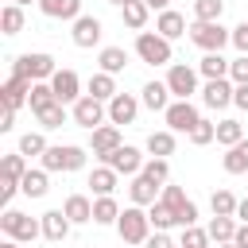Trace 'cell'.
I'll list each match as a JSON object with an SVG mask.
<instances>
[{
    "instance_id": "obj_1",
    "label": "cell",
    "mask_w": 248,
    "mask_h": 248,
    "mask_svg": "<svg viewBox=\"0 0 248 248\" xmlns=\"http://www.w3.org/2000/svg\"><path fill=\"white\" fill-rule=\"evenodd\" d=\"M116 232H120V240H124V244L143 248V244H147V236H151V217H147V209H143V205H128V209H120Z\"/></svg>"
},
{
    "instance_id": "obj_2",
    "label": "cell",
    "mask_w": 248,
    "mask_h": 248,
    "mask_svg": "<svg viewBox=\"0 0 248 248\" xmlns=\"http://www.w3.org/2000/svg\"><path fill=\"white\" fill-rule=\"evenodd\" d=\"M12 74H16V78H27V81H50V78L58 74V66H54L50 54L35 50V54H19V58H12Z\"/></svg>"
},
{
    "instance_id": "obj_3",
    "label": "cell",
    "mask_w": 248,
    "mask_h": 248,
    "mask_svg": "<svg viewBox=\"0 0 248 248\" xmlns=\"http://www.w3.org/2000/svg\"><path fill=\"white\" fill-rule=\"evenodd\" d=\"M85 159H89V151L85 147H78V143H54V147H46V155H43V170H81L85 167Z\"/></svg>"
},
{
    "instance_id": "obj_4",
    "label": "cell",
    "mask_w": 248,
    "mask_h": 248,
    "mask_svg": "<svg viewBox=\"0 0 248 248\" xmlns=\"http://www.w3.org/2000/svg\"><path fill=\"white\" fill-rule=\"evenodd\" d=\"M0 229H4V236L19 240V244H31L35 236H43V221H35V217H27V213H19V209H12V205L4 209Z\"/></svg>"
},
{
    "instance_id": "obj_5",
    "label": "cell",
    "mask_w": 248,
    "mask_h": 248,
    "mask_svg": "<svg viewBox=\"0 0 248 248\" xmlns=\"http://www.w3.org/2000/svg\"><path fill=\"white\" fill-rule=\"evenodd\" d=\"M190 43L194 46H202L205 54H221V46L225 43H232V31L229 27H221V23H190Z\"/></svg>"
},
{
    "instance_id": "obj_6",
    "label": "cell",
    "mask_w": 248,
    "mask_h": 248,
    "mask_svg": "<svg viewBox=\"0 0 248 248\" xmlns=\"http://www.w3.org/2000/svg\"><path fill=\"white\" fill-rule=\"evenodd\" d=\"M136 54L147 66H167L170 62V39H163L159 31H140L136 35Z\"/></svg>"
},
{
    "instance_id": "obj_7",
    "label": "cell",
    "mask_w": 248,
    "mask_h": 248,
    "mask_svg": "<svg viewBox=\"0 0 248 248\" xmlns=\"http://www.w3.org/2000/svg\"><path fill=\"white\" fill-rule=\"evenodd\" d=\"M70 116H74V124H78V128H89V132H97V128L105 124V116H108V105L85 93L78 105H70Z\"/></svg>"
},
{
    "instance_id": "obj_8",
    "label": "cell",
    "mask_w": 248,
    "mask_h": 248,
    "mask_svg": "<svg viewBox=\"0 0 248 248\" xmlns=\"http://www.w3.org/2000/svg\"><path fill=\"white\" fill-rule=\"evenodd\" d=\"M167 89H170L174 101H190V97L198 93V70H190V66H170V70H167Z\"/></svg>"
},
{
    "instance_id": "obj_9",
    "label": "cell",
    "mask_w": 248,
    "mask_h": 248,
    "mask_svg": "<svg viewBox=\"0 0 248 248\" xmlns=\"http://www.w3.org/2000/svg\"><path fill=\"white\" fill-rule=\"evenodd\" d=\"M163 120H167V128L170 132H194V124L202 120V112L194 108V101H170V108L163 112Z\"/></svg>"
},
{
    "instance_id": "obj_10",
    "label": "cell",
    "mask_w": 248,
    "mask_h": 248,
    "mask_svg": "<svg viewBox=\"0 0 248 248\" xmlns=\"http://www.w3.org/2000/svg\"><path fill=\"white\" fill-rule=\"evenodd\" d=\"M105 167H112L116 174H132V178H136V174L143 170V155H140V147H132V143H120V147H116V151L105 159Z\"/></svg>"
},
{
    "instance_id": "obj_11",
    "label": "cell",
    "mask_w": 248,
    "mask_h": 248,
    "mask_svg": "<svg viewBox=\"0 0 248 248\" xmlns=\"http://www.w3.org/2000/svg\"><path fill=\"white\" fill-rule=\"evenodd\" d=\"M101 35H105V27H101V19H97V16H78V19H74V31H70L74 46L89 50V46H97V43H101Z\"/></svg>"
},
{
    "instance_id": "obj_12",
    "label": "cell",
    "mask_w": 248,
    "mask_h": 248,
    "mask_svg": "<svg viewBox=\"0 0 248 248\" xmlns=\"http://www.w3.org/2000/svg\"><path fill=\"white\" fill-rule=\"evenodd\" d=\"M50 85H54V97H58V105H78L85 93H81V78L74 74V70H58L54 78H50Z\"/></svg>"
},
{
    "instance_id": "obj_13",
    "label": "cell",
    "mask_w": 248,
    "mask_h": 248,
    "mask_svg": "<svg viewBox=\"0 0 248 248\" xmlns=\"http://www.w3.org/2000/svg\"><path fill=\"white\" fill-rule=\"evenodd\" d=\"M31 85H35V81H27V78H16V74H12V78L0 85V105H4V108H23V105H27V97H31Z\"/></svg>"
},
{
    "instance_id": "obj_14",
    "label": "cell",
    "mask_w": 248,
    "mask_h": 248,
    "mask_svg": "<svg viewBox=\"0 0 248 248\" xmlns=\"http://www.w3.org/2000/svg\"><path fill=\"white\" fill-rule=\"evenodd\" d=\"M116 147H120V128L116 124H101L97 132H89V151L97 159H108Z\"/></svg>"
},
{
    "instance_id": "obj_15",
    "label": "cell",
    "mask_w": 248,
    "mask_h": 248,
    "mask_svg": "<svg viewBox=\"0 0 248 248\" xmlns=\"http://www.w3.org/2000/svg\"><path fill=\"white\" fill-rule=\"evenodd\" d=\"M140 105H143V101H136L132 93H116V97L108 101V124H116V128H120V124H132L136 112H140Z\"/></svg>"
},
{
    "instance_id": "obj_16",
    "label": "cell",
    "mask_w": 248,
    "mask_h": 248,
    "mask_svg": "<svg viewBox=\"0 0 248 248\" xmlns=\"http://www.w3.org/2000/svg\"><path fill=\"white\" fill-rule=\"evenodd\" d=\"M159 194H163V186H159V182H151L147 174H136V178H132V186H128L132 205H143V209H151V205L159 202Z\"/></svg>"
},
{
    "instance_id": "obj_17",
    "label": "cell",
    "mask_w": 248,
    "mask_h": 248,
    "mask_svg": "<svg viewBox=\"0 0 248 248\" xmlns=\"http://www.w3.org/2000/svg\"><path fill=\"white\" fill-rule=\"evenodd\" d=\"M39 221H43V236H46L50 244L66 240V236H70V229H74V221H70V217H66L62 209H46V213H43Z\"/></svg>"
},
{
    "instance_id": "obj_18",
    "label": "cell",
    "mask_w": 248,
    "mask_h": 248,
    "mask_svg": "<svg viewBox=\"0 0 248 248\" xmlns=\"http://www.w3.org/2000/svg\"><path fill=\"white\" fill-rule=\"evenodd\" d=\"M232 93H236V85H232L229 78H221V81H205V89H202V105H209V108H225V105H232Z\"/></svg>"
},
{
    "instance_id": "obj_19",
    "label": "cell",
    "mask_w": 248,
    "mask_h": 248,
    "mask_svg": "<svg viewBox=\"0 0 248 248\" xmlns=\"http://www.w3.org/2000/svg\"><path fill=\"white\" fill-rule=\"evenodd\" d=\"M155 31H159L163 39H170V43H174V39H182L190 27H186V16H182V12L167 8V12H159V19H155Z\"/></svg>"
},
{
    "instance_id": "obj_20",
    "label": "cell",
    "mask_w": 248,
    "mask_h": 248,
    "mask_svg": "<svg viewBox=\"0 0 248 248\" xmlns=\"http://www.w3.org/2000/svg\"><path fill=\"white\" fill-rule=\"evenodd\" d=\"M140 93H143L140 101H143L151 112H167V108H170V89H167V81H147Z\"/></svg>"
},
{
    "instance_id": "obj_21",
    "label": "cell",
    "mask_w": 248,
    "mask_h": 248,
    "mask_svg": "<svg viewBox=\"0 0 248 248\" xmlns=\"http://www.w3.org/2000/svg\"><path fill=\"white\" fill-rule=\"evenodd\" d=\"M27 170H31V167H27V155H19V151H12V155H4V159H0V182L19 186Z\"/></svg>"
},
{
    "instance_id": "obj_22",
    "label": "cell",
    "mask_w": 248,
    "mask_h": 248,
    "mask_svg": "<svg viewBox=\"0 0 248 248\" xmlns=\"http://www.w3.org/2000/svg\"><path fill=\"white\" fill-rule=\"evenodd\" d=\"M39 12L46 19H78L81 16V0H39Z\"/></svg>"
},
{
    "instance_id": "obj_23",
    "label": "cell",
    "mask_w": 248,
    "mask_h": 248,
    "mask_svg": "<svg viewBox=\"0 0 248 248\" xmlns=\"http://www.w3.org/2000/svg\"><path fill=\"white\" fill-rule=\"evenodd\" d=\"M116 170L112 167H93L89 170V190L97 194V198H112V190H116Z\"/></svg>"
},
{
    "instance_id": "obj_24",
    "label": "cell",
    "mask_w": 248,
    "mask_h": 248,
    "mask_svg": "<svg viewBox=\"0 0 248 248\" xmlns=\"http://www.w3.org/2000/svg\"><path fill=\"white\" fill-rule=\"evenodd\" d=\"M62 213H66L74 225H85V221H93V202H89L85 194H70V198L62 202Z\"/></svg>"
},
{
    "instance_id": "obj_25",
    "label": "cell",
    "mask_w": 248,
    "mask_h": 248,
    "mask_svg": "<svg viewBox=\"0 0 248 248\" xmlns=\"http://www.w3.org/2000/svg\"><path fill=\"white\" fill-rule=\"evenodd\" d=\"M85 93L108 105V101L116 97V78H112V74H105V70H97V74L89 78V85H85Z\"/></svg>"
},
{
    "instance_id": "obj_26",
    "label": "cell",
    "mask_w": 248,
    "mask_h": 248,
    "mask_svg": "<svg viewBox=\"0 0 248 248\" xmlns=\"http://www.w3.org/2000/svg\"><path fill=\"white\" fill-rule=\"evenodd\" d=\"M50 190V170H27L23 174V182H19V194H27V198H43Z\"/></svg>"
},
{
    "instance_id": "obj_27",
    "label": "cell",
    "mask_w": 248,
    "mask_h": 248,
    "mask_svg": "<svg viewBox=\"0 0 248 248\" xmlns=\"http://www.w3.org/2000/svg\"><path fill=\"white\" fill-rule=\"evenodd\" d=\"M97 62H101V70H105V74H112V78H116V74L128 66V50H124V46H101Z\"/></svg>"
},
{
    "instance_id": "obj_28",
    "label": "cell",
    "mask_w": 248,
    "mask_h": 248,
    "mask_svg": "<svg viewBox=\"0 0 248 248\" xmlns=\"http://www.w3.org/2000/svg\"><path fill=\"white\" fill-rule=\"evenodd\" d=\"M229 58H221V54H205L202 62H198V74L205 78V81H221V78H229Z\"/></svg>"
},
{
    "instance_id": "obj_29",
    "label": "cell",
    "mask_w": 248,
    "mask_h": 248,
    "mask_svg": "<svg viewBox=\"0 0 248 248\" xmlns=\"http://www.w3.org/2000/svg\"><path fill=\"white\" fill-rule=\"evenodd\" d=\"M221 167H225L229 174H244V170H248V140H240L236 147H229V151L221 155Z\"/></svg>"
},
{
    "instance_id": "obj_30",
    "label": "cell",
    "mask_w": 248,
    "mask_h": 248,
    "mask_svg": "<svg viewBox=\"0 0 248 248\" xmlns=\"http://www.w3.org/2000/svg\"><path fill=\"white\" fill-rule=\"evenodd\" d=\"M236 229H240V225H236L232 217H213L205 232H209V240H217V244H232V236H236Z\"/></svg>"
},
{
    "instance_id": "obj_31",
    "label": "cell",
    "mask_w": 248,
    "mask_h": 248,
    "mask_svg": "<svg viewBox=\"0 0 248 248\" xmlns=\"http://www.w3.org/2000/svg\"><path fill=\"white\" fill-rule=\"evenodd\" d=\"M58 97H54V85L50 81H35L31 85V97H27V105H31V112H43L46 105H54Z\"/></svg>"
},
{
    "instance_id": "obj_32",
    "label": "cell",
    "mask_w": 248,
    "mask_h": 248,
    "mask_svg": "<svg viewBox=\"0 0 248 248\" xmlns=\"http://www.w3.org/2000/svg\"><path fill=\"white\" fill-rule=\"evenodd\" d=\"M147 151H151L155 159L174 155V132H170V128H167V132H151V136H147Z\"/></svg>"
},
{
    "instance_id": "obj_33",
    "label": "cell",
    "mask_w": 248,
    "mask_h": 248,
    "mask_svg": "<svg viewBox=\"0 0 248 248\" xmlns=\"http://www.w3.org/2000/svg\"><path fill=\"white\" fill-rule=\"evenodd\" d=\"M120 221V205L112 198H97L93 202V225H116Z\"/></svg>"
},
{
    "instance_id": "obj_34",
    "label": "cell",
    "mask_w": 248,
    "mask_h": 248,
    "mask_svg": "<svg viewBox=\"0 0 248 248\" xmlns=\"http://www.w3.org/2000/svg\"><path fill=\"white\" fill-rule=\"evenodd\" d=\"M225 0H194V19L198 23H221Z\"/></svg>"
},
{
    "instance_id": "obj_35",
    "label": "cell",
    "mask_w": 248,
    "mask_h": 248,
    "mask_svg": "<svg viewBox=\"0 0 248 248\" xmlns=\"http://www.w3.org/2000/svg\"><path fill=\"white\" fill-rule=\"evenodd\" d=\"M240 140H244V128H240V120H221V124H217V143H221L225 151H229V147H236Z\"/></svg>"
},
{
    "instance_id": "obj_36",
    "label": "cell",
    "mask_w": 248,
    "mask_h": 248,
    "mask_svg": "<svg viewBox=\"0 0 248 248\" xmlns=\"http://www.w3.org/2000/svg\"><path fill=\"white\" fill-rule=\"evenodd\" d=\"M209 205H213V217H236V198H232V190H213V198H209Z\"/></svg>"
},
{
    "instance_id": "obj_37",
    "label": "cell",
    "mask_w": 248,
    "mask_h": 248,
    "mask_svg": "<svg viewBox=\"0 0 248 248\" xmlns=\"http://www.w3.org/2000/svg\"><path fill=\"white\" fill-rule=\"evenodd\" d=\"M120 12H124V23H128L132 31H143V23H147V12H151V8H147L143 0H132V4H124Z\"/></svg>"
},
{
    "instance_id": "obj_38",
    "label": "cell",
    "mask_w": 248,
    "mask_h": 248,
    "mask_svg": "<svg viewBox=\"0 0 248 248\" xmlns=\"http://www.w3.org/2000/svg\"><path fill=\"white\" fill-rule=\"evenodd\" d=\"M35 116H39L43 132H54V128H62V124H66V105H58V101H54V105H46V108H43V112H35Z\"/></svg>"
},
{
    "instance_id": "obj_39",
    "label": "cell",
    "mask_w": 248,
    "mask_h": 248,
    "mask_svg": "<svg viewBox=\"0 0 248 248\" xmlns=\"http://www.w3.org/2000/svg\"><path fill=\"white\" fill-rule=\"evenodd\" d=\"M0 27H4V35H19L23 31V8L19 4H8L0 12Z\"/></svg>"
},
{
    "instance_id": "obj_40",
    "label": "cell",
    "mask_w": 248,
    "mask_h": 248,
    "mask_svg": "<svg viewBox=\"0 0 248 248\" xmlns=\"http://www.w3.org/2000/svg\"><path fill=\"white\" fill-rule=\"evenodd\" d=\"M147 217H151V229H155V232H167V229L174 225V209L163 205V202H155V205L147 209Z\"/></svg>"
},
{
    "instance_id": "obj_41",
    "label": "cell",
    "mask_w": 248,
    "mask_h": 248,
    "mask_svg": "<svg viewBox=\"0 0 248 248\" xmlns=\"http://www.w3.org/2000/svg\"><path fill=\"white\" fill-rule=\"evenodd\" d=\"M46 140H43V132H27V136H19V155H46Z\"/></svg>"
},
{
    "instance_id": "obj_42",
    "label": "cell",
    "mask_w": 248,
    "mask_h": 248,
    "mask_svg": "<svg viewBox=\"0 0 248 248\" xmlns=\"http://www.w3.org/2000/svg\"><path fill=\"white\" fill-rule=\"evenodd\" d=\"M140 174H147L151 182L167 186V178H170V167H167V159H155V155H151V159L143 163V170H140Z\"/></svg>"
},
{
    "instance_id": "obj_43",
    "label": "cell",
    "mask_w": 248,
    "mask_h": 248,
    "mask_svg": "<svg viewBox=\"0 0 248 248\" xmlns=\"http://www.w3.org/2000/svg\"><path fill=\"white\" fill-rule=\"evenodd\" d=\"M178 248H209V232H205V229H198V225H190V229H182Z\"/></svg>"
},
{
    "instance_id": "obj_44",
    "label": "cell",
    "mask_w": 248,
    "mask_h": 248,
    "mask_svg": "<svg viewBox=\"0 0 248 248\" xmlns=\"http://www.w3.org/2000/svg\"><path fill=\"white\" fill-rule=\"evenodd\" d=\"M217 140V124H209L205 116L194 124V132H190V143H198V147H205V143H213Z\"/></svg>"
},
{
    "instance_id": "obj_45",
    "label": "cell",
    "mask_w": 248,
    "mask_h": 248,
    "mask_svg": "<svg viewBox=\"0 0 248 248\" xmlns=\"http://www.w3.org/2000/svg\"><path fill=\"white\" fill-rule=\"evenodd\" d=\"M159 202H163V205H170V209H182L190 198H186V190H182V186H170V182H167V186H163V194H159Z\"/></svg>"
},
{
    "instance_id": "obj_46",
    "label": "cell",
    "mask_w": 248,
    "mask_h": 248,
    "mask_svg": "<svg viewBox=\"0 0 248 248\" xmlns=\"http://www.w3.org/2000/svg\"><path fill=\"white\" fill-rule=\"evenodd\" d=\"M229 81H232V85H248V54L232 58V66H229Z\"/></svg>"
},
{
    "instance_id": "obj_47",
    "label": "cell",
    "mask_w": 248,
    "mask_h": 248,
    "mask_svg": "<svg viewBox=\"0 0 248 248\" xmlns=\"http://www.w3.org/2000/svg\"><path fill=\"white\" fill-rule=\"evenodd\" d=\"M174 225H178V229H190V225H198V205H194V202H186L182 209H174Z\"/></svg>"
},
{
    "instance_id": "obj_48",
    "label": "cell",
    "mask_w": 248,
    "mask_h": 248,
    "mask_svg": "<svg viewBox=\"0 0 248 248\" xmlns=\"http://www.w3.org/2000/svg\"><path fill=\"white\" fill-rule=\"evenodd\" d=\"M232 46H236V50H240V54H248V19H244V23H236V27H232Z\"/></svg>"
},
{
    "instance_id": "obj_49",
    "label": "cell",
    "mask_w": 248,
    "mask_h": 248,
    "mask_svg": "<svg viewBox=\"0 0 248 248\" xmlns=\"http://www.w3.org/2000/svg\"><path fill=\"white\" fill-rule=\"evenodd\" d=\"M143 248H178V244H174V240H170V236H167V232H151V236H147V244H143Z\"/></svg>"
},
{
    "instance_id": "obj_50",
    "label": "cell",
    "mask_w": 248,
    "mask_h": 248,
    "mask_svg": "<svg viewBox=\"0 0 248 248\" xmlns=\"http://www.w3.org/2000/svg\"><path fill=\"white\" fill-rule=\"evenodd\" d=\"M16 128V108H0V132H12Z\"/></svg>"
},
{
    "instance_id": "obj_51",
    "label": "cell",
    "mask_w": 248,
    "mask_h": 248,
    "mask_svg": "<svg viewBox=\"0 0 248 248\" xmlns=\"http://www.w3.org/2000/svg\"><path fill=\"white\" fill-rule=\"evenodd\" d=\"M232 105L248 112V85H236V93H232Z\"/></svg>"
},
{
    "instance_id": "obj_52",
    "label": "cell",
    "mask_w": 248,
    "mask_h": 248,
    "mask_svg": "<svg viewBox=\"0 0 248 248\" xmlns=\"http://www.w3.org/2000/svg\"><path fill=\"white\" fill-rule=\"evenodd\" d=\"M232 244H236V248H248V225H240V229H236V236H232Z\"/></svg>"
},
{
    "instance_id": "obj_53",
    "label": "cell",
    "mask_w": 248,
    "mask_h": 248,
    "mask_svg": "<svg viewBox=\"0 0 248 248\" xmlns=\"http://www.w3.org/2000/svg\"><path fill=\"white\" fill-rule=\"evenodd\" d=\"M236 217L248 225V198H240V205H236Z\"/></svg>"
},
{
    "instance_id": "obj_54",
    "label": "cell",
    "mask_w": 248,
    "mask_h": 248,
    "mask_svg": "<svg viewBox=\"0 0 248 248\" xmlns=\"http://www.w3.org/2000/svg\"><path fill=\"white\" fill-rule=\"evenodd\" d=\"M143 4H147V8H159V12H167V8H170V0H143Z\"/></svg>"
},
{
    "instance_id": "obj_55",
    "label": "cell",
    "mask_w": 248,
    "mask_h": 248,
    "mask_svg": "<svg viewBox=\"0 0 248 248\" xmlns=\"http://www.w3.org/2000/svg\"><path fill=\"white\" fill-rule=\"evenodd\" d=\"M0 248H19V240H12V236H4V240H0Z\"/></svg>"
},
{
    "instance_id": "obj_56",
    "label": "cell",
    "mask_w": 248,
    "mask_h": 248,
    "mask_svg": "<svg viewBox=\"0 0 248 248\" xmlns=\"http://www.w3.org/2000/svg\"><path fill=\"white\" fill-rule=\"evenodd\" d=\"M12 4H19V8H23V4H31V0H12ZM35 4H39V0H35Z\"/></svg>"
},
{
    "instance_id": "obj_57",
    "label": "cell",
    "mask_w": 248,
    "mask_h": 248,
    "mask_svg": "<svg viewBox=\"0 0 248 248\" xmlns=\"http://www.w3.org/2000/svg\"><path fill=\"white\" fill-rule=\"evenodd\" d=\"M217 248H236V244H217Z\"/></svg>"
},
{
    "instance_id": "obj_58",
    "label": "cell",
    "mask_w": 248,
    "mask_h": 248,
    "mask_svg": "<svg viewBox=\"0 0 248 248\" xmlns=\"http://www.w3.org/2000/svg\"><path fill=\"white\" fill-rule=\"evenodd\" d=\"M112 4H120V0H112Z\"/></svg>"
},
{
    "instance_id": "obj_59",
    "label": "cell",
    "mask_w": 248,
    "mask_h": 248,
    "mask_svg": "<svg viewBox=\"0 0 248 248\" xmlns=\"http://www.w3.org/2000/svg\"><path fill=\"white\" fill-rule=\"evenodd\" d=\"M124 248H132V244H124Z\"/></svg>"
}]
</instances>
